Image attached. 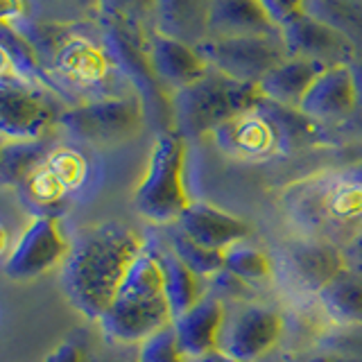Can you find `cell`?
I'll list each match as a JSON object with an SVG mask.
<instances>
[{
	"mask_svg": "<svg viewBox=\"0 0 362 362\" xmlns=\"http://www.w3.org/2000/svg\"><path fill=\"white\" fill-rule=\"evenodd\" d=\"M145 240L120 222H100L79 231L62 265L68 303L86 320L100 322Z\"/></svg>",
	"mask_w": 362,
	"mask_h": 362,
	"instance_id": "1",
	"label": "cell"
},
{
	"mask_svg": "<svg viewBox=\"0 0 362 362\" xmlns=\"http://www.w3.org/2000/svg\"><path fill=\"white\" fill-rule=\"evenodd\" d=\"M175 317L163 290V272L152 245L134 260L107 313L100 317V326L118 342H143L158 328L173 324Z\"/></svg>",
	"mask_w": 362,
	"mask_h": 362,
	"instance_id": "3",
	"label": "cell"
},
{
	"mask_svg": "<svg viewBox=\"0 0 362 362\" xmlns=\"http://www.w3.org/2000/svg\"><path fill=\"white\" fill-rule=\"evenodd\" d=\"M283 41H286L288 57H299V59H310L326 68L354 64L358 59V48L339 32L331 30L317 18L301 14L294 18L290 25L281 30Z\"/></svg>",
	"mask_w": 362,
	"mask_h": 362,
	"instance_id": "14",
	"label": "cell"
},
{
	"mask_svg": "<svg viewBox=\"0 0 362 362\" xmlns=\"http://www.w3.org/2000/svg\"><path fill=\"white\" fill-rule=\"evenodd\" d=\"M168 240H170V252L190 272H195L199 279H211L224 269V252H213V249L197 245L192 238L177 229V226L168 233Z\"/></svg>",
	"mask_w": 362,
	"mask_h": 362,
	"instance_id": "28",
	"label": "cell"
},
{
	"mask_svg": "<svg viewBox=\"0 0 362 362\" xmlns=\"http://www.w3.org/2000/svg\"><path fill=\"white\" fill-rule=\"evenodd\" d=\"M283 209L305 238L351 243L362 231V163L297 181L283 195Z\"/></svg>",
	"mask_w": 362,
	"mask_h": 362,
	"instance_id": "2",
	"label": "cell"
},
{
	"mask_svg": "<svg viewBox=\"0 0 362 362\" xmlns=\"http://www.w3.org/2000/svg\"><path fill=\"white\" fill-rule=\"evenodd\" d=\"M68 252L71 243L62 233L59 220L50 215H34L5 258V274L11 281L37 279L52 267L64 265Z\"/></svg>",
	"mask_w": 362,
	"mask_h": 362,
	"instance_id": "10",
	"label": "cell"
},
{
	"mask_svg": "<svg viewBox=\"0 0 362 362\" xmlns=\"http://www.w3.org/2000/svg\"><path fill=\"white\" fill-rule=\"evenodd\" d=\"M186 145L177 134H161L147 158V173L134 192V206L152 224H175L188 209L184 184Z\"/></svg>",
	"mask_w": 362,
	"mask_h": 362,
	"instance_id": "6",
	"label": "cell"
},
{
	"mask_svg": "<svg viewBox=\"0 0 362 362\" xmlns=\"http://www.w3.org/2000/svg\"><path fill=\"white\" fill-rule=\"evenodd\" d=\"M351 66V73H354V79H356V88H358V102L362 107V57H358V59Z\"/></svg>",
	"mask_w": 362,
	"mask_h": 362,
	"instance_id": "33",
	"label": "cell"
},
{
	"mask_svg": "<svg viewBox=\"0 0 362 362\" xmlns=\"http://www.w3.org/2000/svg\"><path fill=\"white\" fill-rule=\"evenodd\" d=\"M224 269L240 281H245L247 286H252L254 290L267 286V283L274 279V263H272V258L265 252H260V249L245 245V243H238L226 249Z\"/></svg>",
	"mask_w": 362,
	"mask_h": 362,
	"instance_id": "27",
	"label": "cell"
},
{
	"mask_svg": "<svg viewBox=\"0 0 362 362\" xmlns=\"http://www.w3.org/2000/svg\"><path fill=\"white\" fill-rule=\"evenodd\" d=\"M317 297L331 320L362 328V279L358 274L342 269Z\"/></svg>",
	"mask_w": 362,
	"mask_h": 362,
	"instance_id": "24",
	"label": "cell"
},
{
	"mask_svg": "<svg viewBox=\"0 0 362 362\" xmlns=\"http://www.w3.org/2000/svg\"><path fill=\"white\" fill-rule=\"evenodd\" d=\"M190 362H235V360H231L229 356L220 354V351H215V354H209V356L197 358V360H190Z\"/></svg>",
	"mask_w": 362,
	"mask_h": 362,
	"instance_id": "35",
	"label": "cell"
},
{
	"mask_svg": "<svg viewBox=\"0 0 362 362\" xmlns=\"http://www.w3.org/2000/svg\"><path fill=\"white\" fill-rule=\"evenodd\" d=\"M260 100L258 84L238 82L211 68L195 84L173 93L170 105L181 139H197L254 109Z\"/></svg>",
	"mask_w": 362,
	"mask_h": 362,
	"instance_id": "4",
	"label": "cell"
},
{
	"mask_svg": "<svg viewBox=\"0 0 362 362\" xmlns=\"http://www.w3.org/2000/svg\"><path fill=\"white\" fill-rule=\"evenodd\" d=\"M175 226L197 245L213 249V252H226L249 235V226L245 220L222 209H215L206 202H190Z\"/></svg>",
	"mask_w": 362,
	"mask_h": 362,
	"instance_id": "17",
	"label": "cell"
},
{
	"mask_svg": "<svg viewBox=\"0 0 362 362\" xmlns=\"http://www.w3.org/2000/svg\"><path fill=\"white\" fill-rule=\"evenodd\" d=\"M209 68L238 82L258 84L269 71L288 59L283 34H247V37L206 39L197 45Z\"/></svg>",
	"mask_w": 362,
	"mask_h": 362,
	"instance_id": "8",
	"label": "cell"
},
{
	"mask_svg": "<svg viewBox=\"0 0 362 362\" xmlns=\"http://www.w3.org/2000/svg\"><path fill=\"white\" fill-rule=\"evenodd\" d=\"M139 362H188L179 346L175 324L158 328L139 344Z\"/></svg>",
	"mask_w": 362,
	"mask_h": 362,
	"instance_id": "29",
	"label": "cell"
},
{
	"mask_svg": "<svg viewBox=\"0 0 362 362\" xmlns=\"http://www.w3.org/2000/svg\"><path fill=\"white\" fill-rule=\"evenodd\" d=\"M326 66L299 59V57H288L286 62H281L274 71H269L258 82V90L265 100L274 102V105L299 109L303 95L308 93L310 84L317 79Z\"/></svg>",
	"mask_w": 362,
	"mask_h": 362,
	"instance_id": "22",
	"label": "cell"
},
{
	"mask_svg": "<svg viewBox=\"0 0 362 362\" xmlns=\"http://www.w3.org/2000/svg\"><path fill=\"white\" fill-rule=\"evenodd\" d=\"M156 34L197 48L209 39L211 0H152Z\"/></svg>",
	"mask_w": 362,
	"mask_h": 362,
	"instance_id": "20",
	"label": "cell"
},
{
	"mask_svg": "<svg viewBox=\"0 0 362 362\" xmlns=\"http://www.w3.org/2000/svg\"><path fill=\"white\" fill-rule=\"evenodd\" d=\"M147 68L158 86L170 90V95L195 84L211 71L197 48L161 34H154L147 45Z\"/></svg>",
	"mask_w": 362,
	"mask_h": 362,
	"instance_id": "16",
	"label": "cell"
},
{
	"mask_svg": "<svg viewBox=\"0 0 362 362\" xmlns=\"http://www.w3.org/2000/svg\"><path fill=\"white\" fill-rule=\"evenodd\" d=\"M258 5L265 9V14L272 18V23L283 30L294 18H299L303 14L305 0H258Z\"/></svg>",
	"mask_w": 362,
	"mask_h": 362,
	"instance_id": "30",
	"label": "cell"
},
{
	"mask_svg": "<svg viewBox=\"0 0 362 362\" xmlns=\"http://www.w3.org/2000/svg\"><path fill=\"white\" fill-rule=\"evenodd\" d=\"M303 14L339 32L362 52V0H305Z\"/></svg>",
	"mask_w": 362,
	"mask_h": 362,
	"instance_id": "25",
	"label": "cell"
},
{
	"mask_svg": "<svg viewBox=\"0 0 362 362\" xmlns=\"http://www.w3.org/2000/svg\"><path fill=\"white\" fill-rule=\"evenodd\" d=\"M59 116L34 86L3 79L0 88V132L5 141H41Z\"/></svg>",
	"mask_w": 362,
	"mask_h": 362,
	"instance_id": "12",
	"label": "cell"
},
{
	"mask_svg": "<svg viewBox=\"0 0 362 362\" xmlns=\"http://www.w3.org/2000/svg\"><path fill=\"white\" fill-rule=\"evenodd\" d=\"M310 120L299 109H288L269 100L224 122L211 136L218 147L235 158H267L299 145Z\"/></svg>",
	"mask_w": 362,
	"mask_h": 362,
	"instance_id": "5",
	"label": "cell"
},
{
	"mask_svg": "<svg viewBox=\"0 0 362 362\" xmlns=\"http://www.w3.org/2000/svg\"><path fill=\"white\" fill-rule=\"evenodd\" d=\"M45 362H84V358H82V351L75 344L66 342L62 346H57L52 354L45 358Z\"/></svg>",
	"mask_w": 362,
	"mask_h": 362,
	"instance_id": "31",
	"label": "cell"
},
{
	"mask_svg": "<svg viewBox=\"0 0 362 362\" xmlns=\"http://www.w3.org/2000/svg\"><path fill=\"white\" fill-rule=\"evenodd\" d=\"M360 107L356 79L351 66H331L317 75L308 93L303 95L299 111L308 120L317 122H342L351 118Z\"/></svg>",
	"mask_w": 362,
	"mask_h": 362,
	"instance_id": "15",
	"label": "cell"
},
{
	"mask_svg": "<svg viewBox=\"0 0 362 362\" xmlns=\"http://www.w3.org/2000/svg\"><path fill=\"white\" fill-rule=\"evenodd\" d=\"M88 177L86 156L71 145H59L48 158L18 186L21 199L34 215H50L64 206V202L82 188Z\"/></svg>",
	"mask_w": 362,
	"mask_h": 362,
	"instance_id": "9",
	"label": "cell"
},
{
	"mask_svg": "<svg viewBox=\"0 0 362 362\" xmlns=\"http://www.w3.org/2000/svg\"><path fill=\"white\" fill-rule=\"evenodd\" d=\"M109 68L107 52L79 34L66 37L52 54V71L68 84H75L79 88L105 82L109 77Z\"/></svg>",
	"mask_w": 362,
	"mask_h": 362,
	"instance_id": "19",
	"label": "cell"
},
{
	"mask_svg": "<svg viewBox=\"0 0 362 362\" xmlns=\"http://www.w3.org/2000/svg\"><path fill=\"white\" fill-rule=\"evenodd\" d=\"M281 333L283 320L274 308L260 303L238 305L233 313L226 310L218 351L235 362H254L279 342Z\"/></svg>",
	"mask_w": 362,
	"mask_h": 362,
	"instance_id": "11",
	"label": "cell"
},
{
	"mask_svg": "<svg viewBox=\"0 0 362 362\" xmlns=\"http://www.w3.org/2000/svg\"><path fill=\"white\" fill-rule=\"evenodd\" d=\"M349 256H354V258H358V260H362V231L354 238V240L349 243Z\"/></svg>",
	"mask_w": 362,
	"mask_h": 362,
	"instance_id": "34",
	"label": "cell"
},
{
	"mask_svg": "<svg viewBox=\"0 0 362 362\" xmlns=\"http://www.w3.org/2000/svg\"><path fill=\"white\" fill-rule=\"evenodd\" d=\"M145 109L141 98L118 95L98 98L71 107L59 116V127L71 139L86 145H120L143 129Z\"/></svg>",
	"mask_w": 362,
	"mask_h": 362,
	"instance_id": "7",
	"label": "cell"
},
{
	"mask_svg": "<svg viewBox=\"0 0 362 362\" xmlns=\"http://www.w3.org/2000/svg\"><path fill=\"white\" fill-rule=\"evenodd\" d=\"M226 322V303L213 294L204 297L173 322L179 337V346L188 360H197L215 354Z\"/></svg>",
	"mask_w": 362,
	"mask_h": 362,
	"instance_id": "18",
	"label": "cell"
},
{
	"mask_svg": "<svg viewBox=\"0 0 362 362\" xmlns=\"http://www.w3.org/2000/svg\"><path fill=\"white\" fill-rule=\"evenodd\" d=\"M54 150L41 141H5L0 154V175L5 186H21Z\"/></svg>",
	"mask_w": 362,
	"mask_h": 362,
	"instance_id": "26",
	"label": "cell"
},
{
	"mask_svg": "<svg viewBox=\"0 0 362 362\" xmlns=\"http://www.w3.org/2000/svg\"><path fill=\"white\" fill-rule=\"evenodd\" d=\"M281 267L288 286L310 294H320L339 272L346 269L342 252L333 243L315 238L288 245L281 256Z\"/></svg>",
	"mask_w": 362,
	"mask_h": 362,
	"instance_id": "13",
	"label": "cell"
},
{
	"mask_svg": "<svg viewBox=\"0 0 362 362\" xmlns=\"http://www.w3.org/2000/svg\"><path fill=\"white\" fill-rule=\"evenodd\" d=\"M0 7H3V25H11V21L23 16L21 0H0Z\"/></svg>",
	"mask_w": 362,
	"mask_h": 362,
	"instance_id": "32",
	"label": "cell"
},
{
	"mask_svg": "<svg viewBox=\"0 0 362 362\" xmlns=\"http://www.w3.org/2000/svg\"><path fill=\"white\" fill-rule=\"evenodd\" d=\"M281 32L258 0H211L209 39Z\"/></svg>",
	"mask_w": 362,
	"mask_h": 362,
	"instance_id": "21",
	"label": "cell"
},
{
	"mask_svg": "<svg viewBox=\"0 0 362 362\" xmlns=\"http://www.w3.org/2000/svg\"><path fill=\"white\" fill-rule=\"evenodd\" d=\"M154 254L158 258V265L163 272V290H165V299L170 305V313L177 320L186 310H190L204 294L199 286V276L195 272H190L181 260L170 252V249H154Z\"/></svg>",
	"mask_w": 362,
	"mask_h": 362,
	"instance_id": "23",
	"label": "cell"
}]
</instances>
